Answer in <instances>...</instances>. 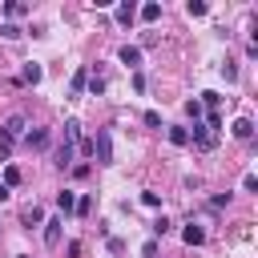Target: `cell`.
<instances>
[{
	"instance_id": "obj_1",
	"label": "cell",
	"mask_w": 258,
	"mask_h": 258,
	"mask_svg": "<svg viewBox=\"0 0 258 258\" xmlns=\"http://www.w3.org/2000/svg\"><path fill=\"white\" fill-rule=\"evenodd\" d=\"M93 153H97L101 165H113V137H109V129H97V137H93Z\"/></svg>"
},
{
	"instance_id": "obj_8",
	"label": "cell",
	"mask_w": 258,
	"mask_h": 258,
	"mask_svg": "<svg viewBox=\"0 0 258 258\" xmlns=\"http://www.w3.org/2000/svg\"><path fill=\"white\" fill-rule=\"evenodd\" d=\"M44 242H48V246L60 242V218H48V222H44Z\"/></svg>"
},
{
	"instance_id": "obj_26",
	"label": "cell",
	"mask_w": 258,
	"mask_h": 258,
	"mask_svg": "<svg viewBox=\"0 0 258 258\" xmlns=\"http://www.w3.org/2000/svg\"><path fill=\"white\" fill-rule=\"evenodd\" d=\"M145 125H149V129H157V125H161V113H153V109H149V113H145Z\"/></svg>"
},
{
	"instance_id": "obj_9",
	"label": "cell",
	"mask_w": 258,
	"mask_h": 258,
	"mask_svg": "<svg viewBox=\"0 0 258 258\" xmlns=\"http://www.w3.org/2000/svg\"><path fill=\"white\" fill-rule=\"evenodd\" d=\"M40 77H44V69H40V64H24V73H20V81H24V85H40Z\"/></svg>"
},
{
	"instance_id": "obj_4",
	"label": "cell",
	"mask_w": 258,
	"mask_h": 258,
	"mask_svg": "<svg viewBox=\"0 0 258 258\" xmlns=\"http://www.w3.org/2000/svg\"><path fill=\"white\" fill-rule=\"evenodd\" d=\"M234 137H238V141H250V137H254V121H250V117H238V121H234Z\"/></svg>"
},
{
	"instance_id": "obj_10",
	"label": "cell",
	"mask_w": 258,
	"mask_h": 258,
	"mask_svg": "<svg viewBox=\"0 0 258 258\" xmlns=\"http://www.w3.org/2000/svg\"><path fill=\"white\" fill-rule=\"evenodd\" d=\"M133 16H137L133 4H117V24H133Z\"/></svg>"
},
{
	"instance_id": "obj_18",
	"label": "cell",
	"mask_w": 258,
	"mask_h": 258,
	"mask_svg": "<svg viewBox=\"0 0 258 258\" xmlns=\"http://www.w3.org/2000/svg\"><path fill=\"white\" fill-rule=\"evenodd\" d=\"M198 105H206L210 113H218V105H222V97H218V93H202V101H198Z\"/></svg>"
},
{
	"instance_id": "obj_16",
	"label": "cell",
	"mask_w": 258,
	"mask_h": 258,
	"mask_svg": "<svg viewBox=\"0 0 258 258\" xmlns=\"http://www.w3.org/2000/svg\"><path fill=\"white\" fill-rule=\"evenodd\" d=\"M20 218H24L28 226H36V222H40L44 214H40V206H24V210H20Z\"/></svg>"
},
{
	"instance_id": "obj_13",
	"label": "cell",
	"mask_w": 258,
	"mask_h": 258,
	"mask_svg": "<svg viewBox=\"0 0 258 258\" xmlns=\"http://www.w3.org/2000/svg\"><path fill=\"white\" fill-rule=\"evenodd\" d=\"M4 189H12V185H20V169L16 165H4V181H0Z\"/></svg>"
},
{
	"instance_id": "obj_5",
	"label": "cell",
	"mask_w": 258,
	"mask_h": 258,
	"mask_svg": "<svg viewBox=\"0 0 258 258\" xmlns=\"http://www.w3.org/2000/svg\"><path fill=\"white\" fill-rule=\"evenodd\" d=\"M181 238H185V246H202V242H206V230H202V226H194V222H189V226H185V230H181Z\"/></svg>"
},
{
	"instance_id": "obj_21",
	"label": "cell",
	"mask_w": 258,
	"mask_h": 258,
	"mask_svg": "<svg viewBox=\"0 0 258 258\" xmlns=\"http://www.w3.org/2000/svg\"><path fill=\"white\" fill-rule=\"evenodd\" d=\"M24 12H28V8H24V4H16V0H12V4H4V16H24Z\"/></svg>"
},
{
	"instance_id": "obj_28",
	"label": "cell",
	"mask_w": 258,
	"mask_h": 258,
	"mask_svg": "<svg viewBox=\"0 0 258 258\" xmlns=\"http://www.w3.org/2000/svg\"><path fill=\"white\" fill-rule=\"evenodd\" d=\"M69 258H81V242H69Z\"/></svg>"
},
{
	"instance_id": "obj_23",
	"label": "cell",
	"mask_w": 258,
	"mask_h": 258,
	"mask_svg": "<svg viewBox=\"0 0 258 258\" xmlns=\"http://www.w3.org/2000/svg\"><path fill=\"white\" fill-rule=\"evenodd\" d=\"M185 117H194V125H198V117H202V105H198V101H185Z\"/></svg>"
},
{
	"instance_id": "obj_29",
	"label": "cell",
	"mask_w": 258,
	"mask_h": 258,
	"mask_svg": "<svg viewBox=\"0 0 258 258\" xmlns=\"http://www.w3.org/2000/svg\"><path fill=\"white\" fill-rule=\"evenodd\" d=\"M4 198H8V189H4V185H0V202H4Z\"/></svg>"
},
{
	"instance_id": "obj_3",
	"label": "cell",
	"mask_w": 258,
	"mask_h": 258,
	"mask_svg": "<svg viewBox=\"0 0 258 258\" xmlns=\"http://www.w3.org/2000/svg\"><path fill=\"white\" fill-rule=\"evenodd\" d=\"M0 133H4V137H8V141H16V137H20V133H24V117H20V113H12V117H8V121H4V125H0Z\"/></svg>"
},
{
	"instance_id": "obj_30",
	"label": "cell",
	"mask_w": 258,
	"mask_h": 258,
	"mask_svg": "<svg viewBox=\"0 0 258 258\" xmlns=\"http://www.w3.org/2000/svg\"><path fill=\"white\" fill-rule=\"evenodd\" d=\"M16 258H28V254H16Z\"/></svg>"
},
{
	"instance_id": "obj_15",
	"label": "cell",
	"mask_w": 258,
	"mask_h": 258,
	"mask_svg": "<svg viewBox=\"0 0 258 258\" xmlns=\"http://www.w3.org/2000/svg\"><path fill=\"white\" fill-rule=\"evenodd\" d=\"M169 141H173V145H189V129L173 125V129H169Z\"/></svg>"
},
{
	"instance_id": "obj_24",
	"label": "cell",
	"mask_w": 258,
	"mask_h": 258,
	"mask_svg": "<svg viewBox=\"0 0 258 258\" xmlns=\"http://www.w3.org/2000/svg\"><path fill=\"white\" fill-rule=\"evenodd\" d=\"M242 189H246V194H254V189H258V177H254V173H246V177H242Z\"/></svg>"
},
{
	"instance_id": "obj_6",
	"label": "cell",
	"mask_w": 258,
	"mask_h": 258,
	"mask_svg": "<svg viewBox=\"0 0 258 258\" xmlns=\"http://www.w3.org/2000/svg\"><path fill=\"white\" fill-rule=\"evenodd\" d=\"M121 64L137 69V64H141V48H137V44H125V48H121Z\"/></svg>"
},
{
	"instance_id": "obj_19",
	"label": "cell",
	"mask_w": 258,
	"mask_h": 258,
	"mask_svg": "<svg viewBox=\"0 0 258 258\" xmlns=\"http://www.w3.org/2000/svg\"><path fill=\"white\" fill-rule=\"evenodd\" d=\"M157 16H161V4H145L141 8V20H157Z\"/></svg>"
},
{
	"instance_id": "obj_17",
	"label": "cell",
	"mask_w": 258,
	"mask_h": 258,
	"mask_svg": "<svg viewBox=\"0 0 258 258\" xmlns=\"http://www.w3.org/2000/svg\"><path fill=\"white\" fill-rule=\"evenodd\" d=\"M85 81H89V73H85V69H77V73H73V85H69V89H73V97L85 89Z\"/></svg>"
},
{
	"instance_id": "obj_2",
	"label": "cell",
	"mask_w": 258,
	"mask_h": 258,
	"mask_svg": "<svg viewBox=\"0 0 258 258\" xmlns=\"http://www.w3.org/2000/svg\"><path fill=\"white\" fill-rule=\"evenodd\" d=\"M189 141H194L198 149H214V145H218V133H214V129H206V125H194Z\"/></svg>"
},
{
	"instance_id": "obj_7",
	"label": "cell",
	"mask_w": 258,
	"mask_h": 258,
	"mask_svg": "<svg viewBox=\"0 0 258 258\" xmlns=\"http://www.w3.org/2000/svg\"><path fill=\"white\" fill-rule=\"evenodd\" d=\"M56 210H60V214H73V210H77V198H73V189H60V194H56Z\"/></svg>"
},
{
	"instance_id": "obj_22",
	"label": "cell",
	"mask_w": 258,
	"mask_h": 258,
	"mask_svg": "<svg viewBox=\"0 0 258 258\" xmlns=\"http://www.w3.org/2000/svg\"><path fill=\"white\" fill-rule=\"evenodd\" d=\"M185 12H189V16H206V4H202V0H189Z\"/></svg>"
},
{
	"instance_id": "obj_27",
	"label": "cell",
	"mask_w": 258,
	"mask_h": 258,
	"mask_svg": "<svg viewBox=\"0 0 258 258\" xmlns=\"http://www.w3.org/2000/svg\"><path fill=\"white\" fill-rule=\"evenodd\" d=\"M141 202H145V206H161V198H157L153 189H145V194H141Z\"/></svg>"
},
{
	"instance_id": "obj_14",
	"label": "cell",
	"mask_w": 258,
	"mask_h": 258,
	"mask_svg": "<svg viewBox=\"0 0 258 258\" xmlns=\"http://www.w3.org/2000/svg\"><path fill=\"white\" fill-rule=\"evenodd\" d=\"M85 85H89V93H93V97H101V93H105V77H101V73H93Z\"/></svg>"
},
{
	"instance_id": "obj_12",
	"label": "cell",
	"mask_w": 258,
	"mask_h": 258,
	"mask_svg": "<svg viewBox=\"0 0 258 258\" xmlns=\"http://www.w3.org/2000/svg\"><path fill=\"white\" fill-rule=\"evenodd\" d=\"M69 161H73V141H60V149H56V165L64 169Z\"/></svg>"
},
{
	"instance_id": "obj_20",
	"label": "cell",
	"mask_w": 258,
	"mask_h": 258,
	"mask_svg": "<svg viewBox=\"0 0 258 258\" xmlns=\"http://www.w3.org/2000/svg\"><path fill=\"white\" fill-rule=\"evenodd\" d=\"M153 234H157V238H165V234H169V218H165V214L153 222Z\"/></svg>"
},
{
	"instance_id": "obj_25",
	"label": "cell",
	"mask_w": 258,
	"mask_h": 258,
	"mask_svg": "<svg viewBox=\"0 0 258 258\" xmlns=\"http://www.w3.org/2000/svg\"><path fill=\"white\" fill-rule=\"evenodd\" d=\"M8 153H12V141L0 133V161H8Z\"/></svg>"
},
{
	"instance_id": "obj_11",
	"label": "cell",
	"mask_w": 258,
	"mask_h": 258,
	"mask_svg": "<svg viewBox=\"0 0 258 258\" xmlns=\"http://www.w3.org/2000/svg\"><path fill=\"white\" fill-rule=\"evenodd\" d=\"M28 145H32V149H44V145H48V129H32V133H28Z\"/></svg>"
}]
</instances>
